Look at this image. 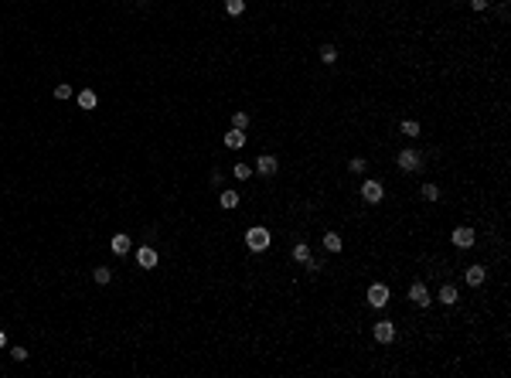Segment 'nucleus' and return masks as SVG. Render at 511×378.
Here are the masks:
<instances>
[{"mask_svg":"<svg viewBox=\"0 0 511 378\" xmlns=\"http://www.w3.org/2000/svg\"><path fill=\"white\" fill-rule=\"evenodd\" d=\"M246 246L252 249V252H266V249L273 246V235H269V228H263V225L249 228V232H246Z\"/></svg>","mask_w":511,"mask_h":378,"instance_id":"1","label":"nucleus"},{"mask_svg":"<svg viewBox=\"0 0 511 378\" xmlns=\"http://www.w3.org/2000/svg\"><path fill=\"white\" fill-rule=\"evenodd\" d=\"M368 303H372V307H385V303H389V286H385V283H372V286H368Z\"/></svg>","mask_w":511,"mask_h":378,"instance_id":"2","label":"nucleus"},{"mask_svg":"<svg viewBox=\"0 0 511 378\" xmlns=\"http://www.w3.org/2000/svg\"><path fill=\"white\" fill-rule=\"evenodd\" d=\"M382 194H385V191H382L379 181H365V184H361V198H365V201H372V205H379Z\"/></svg>","mask_w":511,"mask_h":378,"instance_id":"3","label":"nucleus"},{"mask_svg":"<svg viewBox=\"0 0 511 378\" xmlns=\"http://www.w3.org/2000/svg\"><path fill=\"white\" fill-rule=\"evenodd\" d=\"M136 263L143 266V269H153V266H157V249L140 246V249H136Z\"/></svg>","mask_w":511,"mask_h":378,"instance_id":"4","label":"nucleus"},{"mask_svg":"<svg viewBox=\"0 0 511 378\" xmlns=\"http://www.w3.org/2000/svg\"><path fill=\"white\" fill-rule=\"evenodd\" d=\"M372 334H375V341H379V344H389V341L396 338V327H392V324H389V321H379V324H375V331H372Z\"/></svg>","mask_w":511,"mask_h":378,"instance_id":"5","label":"nucleus"},{"mask_svg":"<svg viewBox=\"0 0 511 378\" xmlns=\"http://www.w3.org/2000/svg\"><path fill=\"white\" fill-rule=\"evenodd\" d=\"M454 246L457 249H471L474 246V228H454Z\"/></svg>","mask_w":511,"mask_h":378,"instance_id":"6","label":"nucleus"},{"mask_svg":"<svg viewBox=\"0 0 511 378\" xmlns=\"http://www.w3.org/2000/svg\"><path fill=\"white\" fill-rule=\"evenodd\" d=\"M409 300L416 303V307H430V290L423 283H413V290H409Z\"/></svg>","mask_w":511,"mask_h":378,"instance_id":"7","label":"nucleus"},{"mask_svg":"<svg viewBox=\"0 0 511 378\" xmlns=\"http://www.w3.org/2000/svg\"><path fill=\"white\" fill-rule=\"evenodd\" d=\"M109 249H113L116 256H126V252H130V249H133L130 235H123V232H119V235H113V242H109Z\"/></svg>","mask_w":511,"mask_h":378,"instance_id":"8","label":"nucleus"},{"mask_svg":"<svg viewBox=\"0 0 511 378\" xmlns=\"http://www.w3.org/2000/svg\"><path fill=\"white\" fill-rule=\"evenodd\" d=\"M242 143H246V130H235V126H232V130L225 133V147L228 150H239Z\"/></svg>","mask_w":511,"mask_h":378,"instance_id":"9","label":"nucleus"},{"mask_svg":"<svg viewBox=\"0 0 511 378\" xmlns=\"http://www.w3.org/2000/svg\"><path fill=\"white\" fill-rule=\"evenodd\" d=\"M252 170H259V174H266V177H269V174H276V157L263 153V157L256 160V167H252Z\"/></svg>","mask_w":511,"mask_h":378,"instance_id":"10","label":"nucleus"},{"mask_svg":"<svg viewBox=\"0 0 511 378\" xmlns=\"http://www.w3.org/2000/svg\"><path fill=\"white\" fill-rule=\"evenodd\" d=\"M484 276H488V269H484V266H471V269L464 273V280H467L471 286H481V283H484Z\"/></svg>","mask_w":511,"mask_h":378,"instance_id":"11","label":"nucleus"},{"mask_svg":"<svg viewBox=\"0 0 511 378\" xmlns=\"http://www.w3.org/2000/svg\"><path fill=\"white\" fill-rule=\"evenodd\" d=\"M399 167H402V170H416L419 167V157L413 150H402V153H399Z\"/></svg>","mask_w":511,"mask_h":378,"instance_id":"12","label":"nucleus"},{"mask_svg":"<svg viewBox=\"0 0 511 378\" xmlns=\"http://www.w3.org/2000/svg\"><path fill=\"white\" fill-rule=\"evenodd\" d=\"M95 102H99V95H95L92 89H82V92H78V106H82V109H95Z\"/></svg>","mask_w":511,"mask_h":378,"instance_id":"13","label":"nucleus"},{"mask_svg":"<svg viewBox=\"0 0 511 378\" xmlns=\"http://www.w3.org/2000/svg\"><path fill=\"white\" fill-rule=\"evenodd\" d=\"M457 297H460V293H457V286H450V283H447L443 290H440V303H447V307H454V303H457Z\"/></svg>","mask_w":511,"mask_h":378,"instance_id":"14","label":"nucleus"},{"mask_svg":"<svg viewBox=\"0 0 511 378\" xmlns=\"http://www.w3.org/2000/svg\"><path fill=\"white\" fill-rule=\"evenodd\" d=\"M218 201H222V208H235V205H239V194H235V191H222Z\"/></svg>","mask_w":511,"mask_h":378,"instance_id":"15","label":"nucleus"},{"mask_svg":"<svg viewBox=\"0 0 511 378\" xmlns=\"http://www.w3.org/2000/svg\"><path fill=\"white\" fill-rule=\"evenodd\" d=\"M324 249H327V252H341V239L334 235V232H327V235H324Z\"/></svg>","mask_w":511,"mask_h":378,"instance_id":"16","label":"nucleus"},{"mask_svg":"<svg viewBox=\"0 0 511 378\" xmlns=\"http://www.w3.org/2000/svg\"><path fill=\"white\" fill-rule=\"evenodd\" d=\"M293 259H297V263H310V249L303 246V242H297V246H293Z\"/></svg>","mask_w":511,"mask_h":378,"instance_id":"17","label":"nucleus"},{"mask_svg":"<svg viewBox=\"0 0 511 378\" xmlns=\"http://www.w3.org/2000/svg\"><path fill=\"white\" fill-rule=\"evenodd\" d=\"M225 10L232 14V17H239V14L246 10V0H225Z\"/></svg>","mask_w":511,"mask_h":378,"instance_id":"18","label":"nucleus"},{"mask_svg":"<svg viewBox=\"0 0 511 378\" xmlns=\"http://www.w3.org/2000/svg\"><path fill=\"white\" fill-rule=\"evenodd\" d=\"M232 174H235L239 181H249V177H252V167H249V164H235V167H232Z\"/></svg>","mask_w":511,"mask_h":378,"instance_id":"19","label":"nucleus"},{"mask_svg":"<svg viewBox=\"0 0 511 378\" xmlns=\"http://www.w3.org/2000/svg\"><path fill=\"white\" fill-rule=\"evenodd\" d=\"M92 276H95V283H102V286H106V283H109V280H113V273H109L106 266H99V269H95Z\"/></svg>","mask_w":511,"mask_h":378,"instance_id":"20","label":"nucleus"},{"mask_svg":"<svg viewBox=\"0 0 511 378\" xmlns=\"http://www.w3.org/2000/svg\"><path fill=\"white\" fill-rule=\"evenodd\" d=\"M55 99H72V85H68V82L55 85Z\"/></svg>","mask_w":511,"mask_h":378,"instance_id":"21","label":"nucleus"},{"mask_svg":"<svg viewBox=\"0 0 511 378\" xmlns=\"http://www.w3.org/2000/svg\"><path fill=\"white\" fill-rule=\"evenodd\" d=\"M232 126H235V130H246V126H249V116L246 113H235V116H232Z\"/></svg>","mask_w":511,"mask_h":378,"instance_id":"22","label":"nucleus"},{"mask_svg":"<svg viewBox=\"0 0 511 378\" xmlns=\"http://www.w3.org/2000/svg\"><path fill=\"white\" fill-rule=\"evenodd\" d=\"M402 133H406V136H416V133H419V123H416V119H406V123H402Z\"/></svg>","mask_w":511,"mask_h":378,"instance_id":"23","label":"nucleus"},{"mask_svg":"<svg viewBox=\"0 0 511 378\" xmlns=\"http://www.w3.org/2000/svg\"><path fill=\"white\" fill-rule=\"evenodd\" d=\"M334 58H338V51H334L331 44H324V48H321V61H327V65H331Z\"/></svg>","mask_w":511,"mask_h":378,"instance_id":"24","label":"nucleus"},{"mask_svg":"<svg viewBox=\"0 0 511 378\" xmlns=\"http://www.w3.org/2000/svg\"><path fill=\"white\" fill-rule=\"evenodd\" d=\"M423 198H426V201H436V198H440L436 184H423Z\"/></svg>","mask_w":511,"mask_h":378,"instance_id":"25","label":"nucleus"},{"mask_svg":"<svg viewBox=\"0 0 511 378\" xmlns=\"http://www.w3.org/2000/svg\"><path fill=\"white\" fill-rule=\"evenodd\" d=\"M10 358H14V361H27V348H14Z\"/></svg>","mask_w":511,"mask_h":378,"instance_id":"26","label":"nucleus"},{"mask_svg":"<svg viewBox=\"0 0 511 378\" xmlns=\"http://www.w3.org/2000/svg\"><path fill=\"white\" fill-rule=\"evenodd\" d=\"M348 170H351V174H361V170H365V160H358V157H355V160L348 164Z\"/></svg>","mask_w":511,"mask_h":378,"instance_id":"27","label":"nucleus"},{"mask_svg":"<svg viewBox=\"0 0 511 378\" xmlns=\"http://www.w3.org/2000/svg\"><path fill=\"white\" fill-rule=\"evenodd\" d=\"M471 3H474V10H484L488 7V0H471Z\"/></svg>","mask_w":511,"mask_h":378,"instance_id":"28","label":"nucleus"},{"mask_svg":"<svg viewBox=\"0 0 511 378\" xmlns=\"http://www.w3.org/2000/svg\"><path fill=\"white\" fill-rule=\"evenodd\" d=\"M3 344H7V334H3V331H0V348H3Z\"/></svg>","mask_w":511,"mask_h":378,"instance_id":"29","label":"nucleus"}]
</instances>
